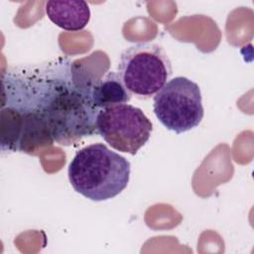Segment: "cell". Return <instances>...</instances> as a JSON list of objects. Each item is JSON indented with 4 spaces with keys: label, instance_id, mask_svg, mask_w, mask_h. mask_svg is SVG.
Here are the masks:
<instances>
[{
    "label": "cell",
    "instance_id": "cell-1",
    "mask_svg": "<svg viewBox=\"0 0 254 254\" xmlns=\"http://www.w3.org/2000/svg\"><path fill=\"white\" fill-rule=\"evenodd\" d=\"M130 172V162L126 158L102 143H95L76 152L67 175L76 192L90 200L103 201L126 189Z\"/></svg>",
    "mask_w": 254,
    "mask_h": 254
},
{
    "label": "cell",
    "instance_id": "cell-2",
    "mask_svg": "<svg viewBox=\"0 0 254 254\" xmlns=\"http://www.w3.org/2000/svg\"><path fill=\"white\" fill-rule=\"evenodd\" d=\"M38 113L53 142L61 145H70L97 133L99 109L92 101L90 87H78L68 82Z\"/></svg>",
    "mask_w": 254,
    "mask_h": 254
},
{
    "label": "cell",
    "instance_id": "cell-3",
    "mask_svg": "<svg viewBox=\"0 0 254 254\" xmlns=\"http://www.w3.org/2000/svg\"><path fill=\"white\" fill-rule=\"evenodd\" d=\"M172 63L165 50L153 43H138L120 57L118 74L126 88L139 98H150L169 81Z\"/></svg>",
    "mask_w": 254,
    "mask_h": 254
},
{
    "label": "cell",
    "instance_id": "cell-4",
    "mask_svg": "<svg viewBox=\"0 0 254 254\" xmlns=\"http://www.w3.org/2000/svg\"><path fill=\"white\" fill-rule=\"evenodd\" d=\"M153 109L168 130L177 134L190 131L197 127L203 118L200 88L188 77H174L154 95Z\"/></svg>",
    "mask_w": 254,
    "mask_h": 254
},
{
    "label": "cell",
    "instance_id": "cell-5",
    "mask_svg": "<svg viewBox=\"0 0 254 254\" xmlns=\"http://www.w3.org/2000/svg\"><path fill=\"white\" fill-rule=\"evenodd\" d=\"M96 128L111 148L135 155L150 139L153 124L140 108L124 103L100 109Z\"/></svg>",
    "mask_w": 254,
    "mask_h": 254
},
{
    "label": "cell",
    "instance_id": "cell-6",
    "mask_svg": "<svg viewBox=\"0 0 254 254\" xmlns=\"http://www.w3.org/2000/svg\"><path fill=\"white\" fill-rule=\"evenodd\" d=\"M45 9L48 18L65 31L82 30L90 20L89 6L81 0H51Z\"/></svg>",
    "mask_w": 254,
    "mask_h": 254
},
{
    "label": "cell",
    "instance_id": "cell-7",
    "mask_svg": "<svg viewBox=\"0 0 254 254\" xmlns=\"http://www.w3.org/2000/svg\"><path fill=\"white\" fill-rule=\"evenodd\" d=\"M94 105L100 110L110 106L124 104L130 101L132 93L126 88L121 77L114 71H109L90 87Z\"/></svg>",
    "mask_w": 254,
    "mask_h": 254
}]
</instances>
